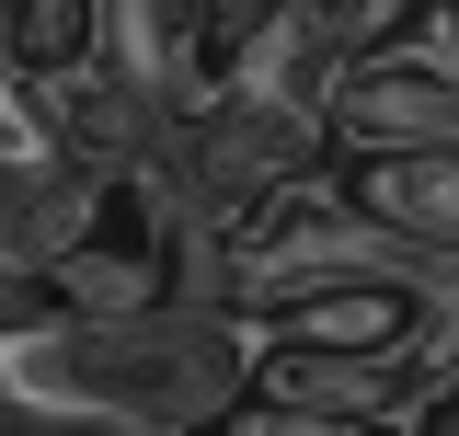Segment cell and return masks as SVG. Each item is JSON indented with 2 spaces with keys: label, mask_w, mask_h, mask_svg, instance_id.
<instances>
[{
  "label": "cell",
  "mask_w": 459,
  "mask_h": 436,
  "mask_svg": "<svg viewBox=\"0 0 459 436\" xmlns=\"http://www.w3.org/2000/svg\"><path fill=\"white\" fill-rule=\"evenodd\" d=\"M253 390L230 310H12L0 322V414L81 436H195Z\"/></svg>",
  "instance_id": "1"
},
{
  "label": "cell",
  "mask_w": 459,
  "mask_h": 436,
  "mask_svg": "<svg viewBox=\"0 0 459 436\" xmlns=\"http://www.w3.org/2000/svg\"><path fill=\"white\" fill-rule=\"evenodd\" d=\"M322 150L379 161V150H459V23H391L379 47L344 57L333 104H322Z\"/></svg>",
  "instance_id": "2"
},
{
  "label": "cell",
  "mask_w": 459,
  "mask_h": 436,
  "mask_svg": "<svg viewBox=\"0 0 459 436\" xmlns=\"http://www.w3.org/2000/svg\"><path fill=\"white\" fill-rule=\"evenodd\" d=\"M356 207L391 218L402 241L425 253H459V150H379V161H344Z\"/></svg>",
  "instance_id": "3"
},
{
  "label": "cell",
  "mask_w": 459,
  "mask_h": 436,
  "mask_svg": "<svg viewBox=\"0 0 459 436\" xmlns=\"http://www.w3.org/2000/svg\"><path fill=\"white\" fill-rule=\"evenodd\" d=\"M195 436H413L402 414H344V402H276V390H241L230 414H207Z\"/></svg>",
  "instance_id": "4"
},
{
  "label": "cell",
  "mask_w": 459,
  "mask_h": 436,
  "mask_svg": "<svg viewBox=\"0 0 459 436\" xmlns=\"http://www.w3.org/2000/svg\"><path fill=\"white\" fill-rule=\"evenodd\" d=\"M448 23H459V0H448Z\"/></svg>",
  "instance_id": "5"
},
{
  "label": "cell",
  "mask_w": 459,
  "mask_h": 436,
  "mask_svg": "<svg viewBox=\"0 0 459 436\" xmlns=\"http://www.w3.org/2000/svg\"><path fill=\"white\" fill-rule=\"evenodd\" d=\"M57 436H81V425H57Z\"/></svg>",
  "instance_id": "6"
}]
</instances>
